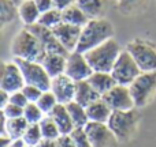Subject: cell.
Returning <instances> with one entry per match:
<instances>
[{"label":"cell","instance_id":"f6af8a7d","mask_svg":"<svg viewBox=\"0 0 156 147\" xmlns=\"http://www.w3.org/2000/svg\"><path fill=\"white\" fill-rule=\"evenodd\" d=\"M26 147H37V146H26Z\"/></svg>","mask_w":156,"mask_h":147},{"label":"cell","instance_id":"74e56055","mask_svg":"<svg viewBox=\"0 0 156 147\" xmlns=\"http://www.w3.org/2000/svg\"><path fill=\"white\" fill-rule=\"evenodd\" d=\"M36 5L38 7L40 12H45V11H49L52 8H55V4H54V0H34Z\"/></svg>","mask_w":156,"mask_h":147},{"label":"cell","instance_id":"4fadbf2b","mask_svg":"<svg viewBox=\"0 0 156 147\" xmlns=\"http://www.w3.org/2000/svg\"><path fill=\"white\" fill-rule=\"evenodd\" d=\"M27 29L37 37V40L41 42V45H43V48L45 49L47 53H59V55L69 56L70 52L60 44V41L58 40L56 35L54 34V30L52 29H48V27H45V26H41V25H38V23L32 25V26H27Z\"/></svg>","mask_w":156,"mask_h":147},{"label":"cell","instance_id":"52a82bcc","mask_svg":"<svg viewBox=\"0 0 156 147\" xmlns=\"http://www.w3.org/2000/svg\"><path fill=\"white\" fill-rule=\"evenodd\" d=\"M140 74L141 70L136 60L126 49H123L111 70V75L114 76L116 85L130 86Z\"/></svg>","mask_w":156,"mask_h":147},{"label":"cell","instance_id":"8992f818","mask_svg":"<svg viewBox=\"0 0 156 147\" xmlns=\"http://www.w3.org/2000/svg\"><path fill=\"white\" fill-rule=\"evenodd\" d=\"M129 89L136 108H145L156 94V72H141Z\"/></svg>","mask_w":156,"mask_h":147},{"label":"cell","instance_id":"7c38bea8","mask_svg":"<svg viewBox=\"0 0 156 147\" xmlns=\"http://www.w3.org/2000/svg\"><path fill=\"white\" fill-rule=\"evenodd\" d=\"M85 132L93 147H116L119 143L105 123L89 121L85 127Z\"/></svg>","mask_w":156,"mask_h":147},{"label":"cell","instance_id":"f546056e","mask_svg":"<svg viewBox=\"0 0 156 147\" xmlns=\"http://www.w3.org/2000/svg\"><path fill=\"white\" fill-rule=\"evenodd\" d=\"M43 139L44 136L41 132L40 124H29L26 132L23 134V138H22L26 146H38Z\"/></svg>","mask_w":156,"mask_h":147},{"label":"cell","instance_id":"60d3db41","mask_svg":"<svg viewBox=\"0 0 156 147\" xmlns=\"http://www.w3.org/2000/svg\"><path fill=\"white\" fill-rule=\"evenodd\" d=\"M37 147H58V139H43Z\"/></svg>","mask_w":156,"mask_h":147},{"label":"cell","instance_id":"3957f363","mask_svg":"<svg viewBox=\"0 0 156 147\" xmlns=\"http://www.w3.org/2000/svg\"><path fill=\"white\" fill-rule=\"evenodd\" d=\"M140 120L141 116L137 108L130 110H116L112 112L107 125L119 143H126L134 138Z\"/></svg>","mask_w":156,"mask_h":147},{"label":"cell","instance_id":"9c48e42d","mask_svg":"<svg viewBox=\"0 0 156 147\" xmlns=\"http://www.w3.org/2000/svg\"><path fill=\"white\" fill-rule=\"evenodd\" d=\"M26 85L23 79L22 71L15 60L4 62L2 64V72H0V90L14 93L23 89Z\"/></svg>","mask_w":156,"mask_h":147},{"label":"cell","instance_id":"7402d4cb","mask_svg":"<svg viewBox=\"0 0 156 147\" xmlns=\"http://www.w3.org/2000/svg\"><path fill=\"white\" fill-rule=\"evenodd\" d=\"M148 0H112L114 7L122 15H136L147 7Z\"/></svg>","mask_w":156,"mask_h":147},{"label":"cell","instance_id":"d4e9b609","mask_svg":"<svg viewBox=\"0 0 156 147\" xmlns=\"http://www.w3.org/2000/svg\"><path fill=\"white\" fill-rule=\"evenodd\" d=\"M27 127H29V123L23 116L18 119H7L4 135H8L12 140H19L23 138V134L26 132Z\"/></svg>","mask_w":156,"mask_h":147},{"label":"cell","instance_id":"cb8c5ba5","mask_svg":"<svg viewBox=\"0 0 156 147\" xmlns=\"http://www.w3.org/2000/svg\"><path fill=\"white\" fill-rule=\"evenodd\" d=\"M62 19L66 23H70V25L80 26V27H83L89 22V18L83 14V11L77 4H73L70 7L65 8L62 11Z\"/></svg>","mask_w":156,"mask_h":147},{"label":"cell","instance_id":"83f0119b","mask_svg":"<svg viewBox=\"0 0 156 147\" xmlns=\"http://www.w3.org/2000/svg\"><path fill=\"white\" fill-rule=\"evenodd\" d=\"M62 22H63L62 11L58 10V8H52V10L43 12L40 15V19H38V25L45 26L48 29H54V27H56Z\"/></svg>","mask_w":156,"mask_h":147},{"label":"cell","instance_id":"e575fe53","mask_svg":"<svg viewBox=\"0 0 156 147\" xmlns=\"http://www.w3.org/2000/svg\"><path fill=\"white\" fill-rule=\"evenodd\" d=\"M2 113L7 119H18L23 116V108L16 106L14 104H7L4 108H2Z\"/></svg>","mask_w":156,"mask_h":147},{"label":"cell","instance_id":"4dcf8cb0","mask_svg":"<svg viewBox=\"0 0 156 147\" xmlns=\"http://www.w3.org/2000/svg\"><path fill=\"white\" fill-rule=\"evenodd\" d=\"M40 128L41 132H43V136L44 139H55L56 140L60 136V131L58 128L56 123L51 119V116H45L43 119V121L40 123Z\"/></svg>","mask_w":156,"mask_h":147},{"label":"cell","instance_id":"d6986e66","mask_svg":"<svg viewBox=\"0 0 156 147\" xmlns=\"http://www.w3.org/2000/svg\"><path fill=\"white\" fill-rule=\"evenodd\" d=\"M86 112H88V117L89 121H93V123H105L110 120L111 115H112V110L111 108L107 105V102L103 98H99L97 101H94L93 104H90L86 108Z\"/></svg>","mask_w":156,"mask_h":147},{"label":"cell","instance_id":"d590c367","mask_svg":"<svg viewBox=\"0 0 156 147\" xmlns=\"http://www.w3.org/2000/svg\"><path fill=\"white\" fill-rule=\"evenodd\" d=\"M10 104H14L16 106H21V108H25L29 101L27 98L25 97V94L22 93V90L19 91H14V93H10Z\"/></svg>","mask_w":156,"mask_h":147},{"label":"cell","instance_id":"5b68a950","mask_svg":"<svg viewBox=\"0 0 156 147\" xmlns=\"http://www.w3.org/2000/svg\"><path fill=\"white\" fill-rule=\"evenodd\" d=\"M126 49L136 63L138 64L141 72H156V44L145 38H134L127 42Z\"/></svg>","mask_w":156,"mask_h":147},{"label":"cell","instance_id":"ffe728a7","mask_svg":"<svg viewBox=\"0 0 156 147\" xmlns=\"http://www.w3.org/2000/svg\"><path fill=\"white\" fill-rule=\"evenodd\" d=\"M88 82L100 95H104L116 85L111 72H99V71H93V74L88 78Z\"/></svg>","mask_w":156,"mask_h":147},{"label":"cell","instance_id":"8d00e7d4","mask_svg":"<svg viewBox=\"0 0 156 147\" xmlns=\"http://www.w3.org/2000/svg\"><path fill=\"white\" fill-rule=\"evenodd\" d=\"M58 147H77L71 135H60L58 138Z\"/></svg>","mask_w":156,"mask_h":147},{"label":"cell","instance_id":"836d02e7","mask_svg":"<svg viewBox=\"0 0 156 147\" xmlns=\"http://www.w3.org/2000/svg\"><path fill=\"white\" fill-rule=\"evenodd\" d=\"M22 93L25 94V97L27 98L29 102H37L38 98L41 97V94L44 93L40 87L37 86H33V85H25L23 89H22Z\"/></svg>","mask_w":156,"mask_h":147},{"label":"cell","instance_id":"1f68e13d","mask_svg":"<svg viewBox=\"0 0 156 147\" xmlns=\"http://www.w3.org/2000/svg\"><path fill=\"white\" fill-rule=\"evenodd\" d=\"M36 104L40 106V109L43 110L47 116H48L59 102H58L56 97H55V94L52 93L51 90H47V91H44V93L41 94V97L38 98V101L36 102Z\"/></svg>","mask_w":156,"mask_h":147},{"label":"cell","instance_id":"8fae6325","mask_svg":"<svg viewBox=\"0 0 156 147\" xmlns=\"http://www.w3.org/2000/svg\"><path fill=\"white\" fill-rule=\"evenodd\" d=\"M101 98L107 102V105L111 108L112 112H116V110H130L136 108L129 86L115 85L108 93L101 95Z\"/></svg>","mask_w":156,"mask_h":147},{"label":"cell","instance_id":"484cf974","mask_svg":"<svg viewBox=\"0 0 156 147\" xmlns=\"http://www.w3.org/2000/svg\"><path fill=\"white\" fill-rule=\"evenodd\" d=\"M16 18H19L18 4L14 0H0V25L2 27H4L8 23H12Z\"/></svg>","mask_w":156,"mask_h":147},{"label":"cell","instance_id":"5bb4252c","mask_svg":"<svg viewBox=\"0 0 156 147\" xmlns=\"http://www.w3.org/2000/svg\"><path fill=\"white\" fill-rule=\"evenodd\" d=\"M49 90L55 94L59 104L67 105L74 101V97H76V82L66 74L59 75V76L52 78Z\"/></svg>","mask_w":156,"mask_h":147},{"label":"cell","instance_id":"2e32d148","mask_svg":"<svg viewBox=\"0 0 156 147\" xmlns=\"http://www.w3.org/2000/svg\"><path fill=\"white\" fill-rule=\"evenodd\" d=\"M48 116H51V119L56 123L58 128H59L62 135H70L76 129V125H74L73 120H71L70 113H69L66 105L58 104Z\"/></svg>","mask_w":156,"mask_h":147},{"label":"cell","instance_id":"d6a6232c","mask_svg":"<svg viewBox=\"0 0 156 147\" xmlns=\"http://www.w3.org/2000/svg\"><path fill=\"white\" fill-rule=\"evenodd\" d=\"M70 135L73 138V140L76 142L77 147H93L85 132V128H76Z\"/></svg>","mask_w":156,"mask_h":147},{"label":"cell","instance_id":"ab89813d","mask_svg":"<svg viewBox=\"0 0 156 147\" xmlns=\"http://www.w3.org/2000/svg\"><path fill=\"white\" fill-rule=\"evenodd\" d=\"M7 104H10V93L4 90H0V106L4 108Z\"/></svg>","mask_w":156,"mask_h":147},{"label":"cell","instance_id":"f35d334b","mask_svg":"<svg viewBox=\"0 0 156 147\" xmlns=\"http://www.w3.org/2000/svg\"><path fill=\"white\" fill-rule=\"evenodd\" d=\"M77 0H54V4H55V8H58V10L63 11L65 8L70 7V5L76 4Z\"/></svg>","mask_w":156,"mask_h":147},{"label":"cell","instance_id":"30bf717a","mask_svg":"<svg viewBox=\"0 0 156 147\" xmlns=\"http://www.w3.org/2000/svg\"><path fill=\"white\" fill-rule=\"evenodd\" d=\"M65 74L74 82H81V80H88V78L93 74V70L86 60L85 53L74 51L70 52L67 56Z\"/></svg>","mask_w":156,"mask_h":147},{"label":"cell","instance_id":"ee69618b","mask_svg":"<svg viewBox=\"0 0 156 147\" xmlns=\"http://www.w3.org/2000/svg\"><path fill=\"white\" fill-rule=\"evenodd\" d=\"M14 2H15L16 4H21V3H22V2H25V0H14Z\"/></svg>","mask_w":156,"mask_h":147},{"label":"cell","instance_id":"6da1fadb","mask_svg":"<svg viewBox=\"0 0 156 147\" xmlns=\"http://www.w3.org/2000/svg\"><path fill=\"white\" fill-rule=\"evenodd\" d=\"M114 38V26L110 21L104 18L89 19V22L82 27L81 37L77 45V52L86 53L88 51L99 46L107 40Z\"/></svg>","mask_w":156,"mask_h":147},{"label":"cell","instance_id":"4316f807","mask_svg":"<svg viewBox=\"0 0 156 147\" xmlns=\"http://www.w3.org/2000/svg\"><path fill=\"white\" fill-rule=\"evenodd\" d=\"M66 106H67V110H69V113H70V117H71V120H73L76 128H85L86 124L89 123L86 108L80 105L76 101H71L70 104H67Z\"/></svg>","mask_w":156,"mask_h":147},{"label":"cell","instance_id":"7bdbcfd3","mask_svg":"<svg viewBox=\"0 0 156 147\" xmlns=\"http://www.w3.org/2000/svg\"><path fill=\"white\" fill-rule=\"evenodd\" d=\"M10 147H26V145H25V142L22 139H19V140H14Z\"/></svg>","mask_w":156,"mask_h":147},{"label":"cell","instance_id":"603a6c76","mask_svg":"<svg viewBox=\"0 0 156 147\" xmlns=\"http://www.w3.org/2000/svg\"><path fill=\"white\" fill-rule=\"evenodd\" d=\"M76 4L83 11L89 19H99L103 18L105 10L104 0H77Z\"/></svg>","mask_w":156,"mask_h":147},{"label":"cell","instance_id":"44dd1931","mask_svg":"<svg viewBox=\"0 0 156 147\" xmlns=\"http://www.w3.org/2000/svg\"><path fill=\"white\" fill-rule=\"evenodd\" d=\"M18 14H19V19L25 25V27L38 23V19H40L41 15L34 0H25L21 4H18Z\"/></svg>","mask_w":156,"mask_h":147},{"label":"cell","instance_id":"ba28073f","mask_svg":"<svg viewBox=\"0 0 156 147\" xmlns=\"http://www.w3.org/2000/svg\"><path fill=\"white\" fill-rule=\"evenodd\" d=\"M14 60L18 63L26 85L37 86L43 91H47L51 89L52 78L48 75V72L45 71V68H44V65L41 63L22 60V59H14Z\"/></svg>","mask_w":156,"mask_h":147},{"label":"cell","instance_id":"e0dca14e","mask_svg":"<svg viewBox=\"0 0 156 147\" xmlns=\"http://www.w3.org/2000/svg\"><path fill=\"white\" fill-rule=\"evenodd\" d=\"M101 98L99 93L90 86L88 80H81V82H76V97L74 101L78 102L80 105L88 108L90 104Z\"/></svg>","mask_w":156,"mask_h":147},{"label":"cell","instance_id":"277c9868","mask_svg":"<svg viewBox=\"0 0 156 147\" xmlns=\"http://www.w3.org/2000/svg\"><path fill=\"white\" fill-rule=\"evenodd\" d=\"M123 49L121 48L116 40L111 38L105 42L100 44L99 46L90 49L85 53L86 60L89 62L92 70L99 72H111L115 62L118 60L119 55Z\"/></svg>","mask_w":156,"mask_h":147},{"label":"cell","instance_id":"b9f144b4","mask_svg":"<svg viewBox=\"0 0 156 147\" xmlns=\"http://www.w3.org/2000/svg\"><path fill=\"white\" fill-rule=\"evenodd\" d=\"M14 140L11 139L8 135H2L0 136V143H2V147H10L11 145H12Z\"/></svg>","mask_w":156,"mask_h":147},{"label":"cell","instance_id":"9a60e30c","mask_svg":"<svg viewBox=\"0 0 156 147\" xmlns=\"http://www.w3.org/2000/svg\"><path fill=\"white\" fill-rule=\"evenodd\" d=\"M52 30H54V34L56 35V38L60 41V44H62L69 52L76 51L78 41H80V37H81L82 27L62 22V23H59Z\"/></svg>","mask_w":156,"mask_h":147},{"label":"cell","instance_id":"ac0fdd59","mask_svg":"<svg viewBox=\"0 0 156 147\" xmlns=\"http://www.w3.org/2000/svg\"><path fill=\"white\" fill-rule=\"evenodd\" d=\"M66 60H67V56H65V55L47 53L44 60L41 62V64L44 65V68H45V71L48 72L49 76L55 78V76H59V75L65 74Z\"/></svg>","mask_w":156,"mask_h":147},{"label":"cell","instance_id":"f1b7e54d","mask_svg":"<svg viewBox=\"0 0 156 147\" xmlns=\"http://www.w3.org/2000/svg\"><path fill=\"white\" fill-rule=\"evenodd\" d=\"M45 116L47 115L40 109V106L36 102H29L23 108V117L26 119L29 124H40Z\"/></svg>","mask_w":156,"mask_h":147},{"label":"cell","instance_id":"7a4b0ae2","mask_svg":"<svg viewBox=\"0 0 156 147\" xmlns=\"http://www.w3.org/2000/svg\"><path fill=\"white\" fill-rule=\"evenodd\" d=\"M11 55L14 59L30 60V62L41 63L45 57L47 52L41 42L27 27L21 29L11 41L10 46Z\"/></svg>","mask_w":156,"mask_h":147}]
</instances>
